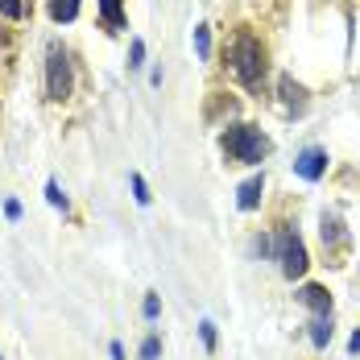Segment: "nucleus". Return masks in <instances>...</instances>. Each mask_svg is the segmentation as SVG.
Listing matches in <instances>:
<instances>
[{"mask_svg": "<svg viewBox=\"0 0 360 360\" xmlns=\"http://www.w3.org/2000/svg\"><path fill=\"white\" fill-rule=\"evenodd\" d=\"M219 149L228 153V162H240V166H261L269 158V137L257 129V124H228L219 133Z\"/></svg>", "mask_w": 360, "mask_h": 360, "instance_id": "f257e3e1", "label": "nucleus"}, {"mask_svg": "<svg viewBox=\"0 0 360 360\" xmlns=\"http://www.w3.org/2000/svg\"><path fill=\"white\" fill-rule=\"evenodd\" d=\"M228 63H232V75L249 87V91H261V83H265V46L257 41V37L245 30V34H236V41L228 46Z\"/></svg>", "mask_w": 360, "mask_h": 360, "instance_id": "f03ea898", "label": "nucleus"}, {"mask_svg": "<svg viewBox=\"0 0 360 360\" xmlns=\"http://www.w3.org/2000/svg\"><path fill=\"white\" fill-rule=\"evenodd\" d=\"M278 265H282V278H290V282L307 278L311 257H307V245H302V236L294 228H282L278 232Z\"/></svg>", "mask_w": 360, "mask_h": 360, "instance_id": "7ed1b4c3", "label": "nucleus"}, {"mask_svg": "<svg viewBox=\"0 0 360 360\" xmlns=\"http://www.w3.org/2000/svg\"><path fill=\"white\" fill-rule=\"evenodd\" d=\"M46 96L50 100L71 96V54L58 41H50V50H46Z\"/></svg>", "mask_w": 360, "mask_h": 360, "instance_id": "20e7f679", "label": "nucleus"}, {"mask_svg": "<svg viewBox=\"0 0 360 360\" xmlns=\"http://www.w3.org/2000/svg\"><path fill=\"white\" fill-rule=\"evenodd\" d=\"M294 174L307 182H319L327 174V149H319V145H311V149H302L298 158H294Z\"/></svg>", "mask_w": 360, "mask_h": 360, "instance_id": "39448f33", "label": "nucleus"}, {"mask_svg": "<svg viewBox=\"0 0 360 360\" xmlns=\"http://www.w3.org/2000/svg\"><path fill=\"white\" fill-rule=\"evenodd\" d=\"M323 228V249L327 252H340V249H348V228H344V219L335 216V212H323V219H319Z\"/></svg>", "mask_w": 360, "mask_h": 360, "instance_id": "423d86ee", "label": "nucleus"}, {"mask_svg": "<svg viewBox=\"0 0 360 360\" xmlns=\"http://www.w3.org/2000/svg\"><path fill=\"white\" fill-rule=\"evenodd\" d=\"M278 91H282L286 112H294V116H302V112H307V87H302V83H294L290 75H282V79H278Z\"/></svg>", "mask_w": 360, "mask_h": 360, "instance_id": "0eeeda50", "label": "nucleus"}, {"mask_svg": "<svg viewBox=\"0 0 360 360\" xmlns=\"http://www.w3.org/2000/svg\"><path fill=\"white\" fill-rule=\"evenodd\" d=\"M261 195H265V179L261 174H252L240 191H236V207L240 212H252V207H261Z\"/></svg>", "mask_w": 360, "mask_h": 360, "instance_id": "6e6552de", "label": "nucleus"}, {"mask_svg": "<svg viewBox=\"0 0 360 360\" xmlns=\"http://www.w3.org/2000/svg\"><path fill=\"white\" fill-rule=\"evenodd\" d=\"M298 302L311 307L315 315H331V294H327L323 286H302L298 290Z\"/></svg>", "mask_w": 360, "mask_h": 360, "instance_id": "1a4fd4ad", "label": "nucleus"}, {"mask_svg": "<svg viewBox=\"0 0 360 360\" xmlns=\"http://www.w3.org/2000/svg\"><path fill=\"white\" fill-rule=\"evenodd\" d=\"M100 17H104V25H108L112 34L129 30V21H124V4H120V0H100Z\"/></svg>", "mask_w": 360, "mask_h": 360, "instance_id": "9d476101", "label": "nucleus"}, {"mask_svg": "<svg viewBox=\"0 0 360 360\" xmlns=\"http://www.w3.org/2000/svg\"><path fill=\"white\" fill-rule=\"evenodd\" d=\"M311 344H315L319 352L331 344V315H315V319H311Z\"/></svg>", "mask_w": 360, "mask_h": 360, "instance_id": "9b49d317", "label": "nucleus"}, {"mask_svg": "<svg viewBox=\"0 0 360 360\" xmlns=\"http://www.w3.org/2000/svg\"><path fill=\"white\" fill-rule=\"evenodd\" d=\"M50 17L58 21V25H67L79 17V0H50Z\"/></svg>", "mask_w": 360, "mask_h": 360, "instance_id": "f8f14e48", "label": "nucleus"}, {"mask_svg": "<svg viewBox=\"0 0 360 360\" xmlns=\"http://www.w3.org/2000/svg\"><path fill=\"white\" fill-rule=\"evenodd\" d=\"M195 54L199 58H212V30L207 25H195Z\"/></svg>", "mask_w": 360, "mask_h": 360, "instance_id": "ddd939ff", "label": "nucleus"}, {"mask_svg": "<svg viewBox=\"0 0 360 360\" xmlns=\"http://www.w3.org/2000/svg\"><path fill=\"white\" fill-rule=\"evenodd\" d=\"M145 67V41L137 37L133 46H129V71H141Z\"/></svg>", "mask_w": 360, "mask_h": 360, "instance_id": "4468645a", "label": "nucleus"}, {"mask_svg": "<svg viewBox=\"0 0 360 360\" xmlns=\"http://www.w3.org/2000/svg\"><path fill=\"white\" fill-rule=\"evenodd\" d=\"M0 13H4L8 21H21V17H25V0H0Z\"/></svg>", "mask_w": 360, "mask_h": 360, "instance_id": "2eb2a0df", "label": "nucleus"}, {"mask_svg": "<svg viewBox=\"0 0 360 360\" xmlns=\"http://www.w3.org/2000/svg\"><path fill=\"white\" fill-rule=\"evenodd\" d=\"M46 199H50V207H63V212H67V195H63V186L54 179L46 182Z\"/></svg>", "mask_w": 360, "mask_h": 360, "instance_id": "dca6fc26", "label": "nucleus"}, {"mask_svg": "<svg viewBox=\"0 0 360 360\" xmlns=\"http://www.w3.org/2000/svg\"><path fill=\"white\" fill-rule=\"evenodd\" d=\"M199 340H203V348H207V352H216V323H212V319H203V323H199Z\"/></svg>", "mask_w": 360, "mask_h": 360, "instance_id": "f3484780", "label": "nucleus"}, {"mask_svg": "<svg viewBox=\"0 0 360 360\" xmlns=\"http://www.w3.org/2000/svg\"><path fill=\"white\" fill-rule=\"evenodd\" d=\"M133 199H137V203H141V207H149V199H153V195H149V186H145V179L141 174H133Z\"/></svg>", "mask_w": 360, "mask_h": 360, "instance_id": "a211bd4d", "label": "nucleus"}, {"mask_svg": "<svg viewBox=\"0 0 360 360\" xmlns=\"http://www.w3.org/2000/svg\"><path fill=\"white\" fill-rule=\"evenodd\" d=\"M162 356V340L158 335H145V344H141V360H158Z\"/></svg>", "mask_w": 360, "mask_h": 360, "instance_id": "6ab92c4d", "label": "nucleus"}, {"mask_svg": "<svg viewBox=\"0 0 360 360\" xmlns=\"http://www.w3.org/2000/svg\"><path fill=\"white\" fill-rule=\"evenodd\" d=\"M141 311H145V319H149V323H153V319H158V315H162V298H158V294H145Z\"/></svg>", "mask_w": 360, "mask_h": 360, "instance_id": "aec40b11", "label": "nucleus"}, {"mask_svg": "<svg viewBox=\"0 0 360 360\" xmlns=\"http://www.w3.org/2000/svg\"><path fill=\"white\" fill-rule=\"evenodd\" d=\"M4 216H8V219H21V203H17V199H8V203H4Z\"/></svg>", "mask_w": 360, "mask_h": 360, "instance_id": "412c9836", "label": "nucleus"}, {"mask_svg": "<svg viewBox=\"0 0 360 360\" xmlns=\"http://www.w3.org/2000/svg\"><path fill=\"white\" fill-rule=\"evenodd\" d=\"M108 352H112V360H124V348H120L116 340H112V348H108Z\"/></svg>", "mask_w": 360, "mask_h": 360, "instance_id": "4be33fe9", "label": "nucleus"}, {"mask_svg": "<svg viewBox=\"0 0 360 360\" xmlns=\"http://www.w3.org/2000/svg\"><path fill=\"white\" fill-rule=\"evenodd\" d=\"M348 352H360V331H352V340H348Z\"/></svg>", "mask_w": 360, "mask_h": 360, "instance_id": "5701e85b", "label": "nucleus"}, {"mask_svg": "<svg viewBox=\"0 0 360 360\" xmlns=\"http://www.w3.org/2000/svg\"><path fill=\"white\" fill-rule=\"evenodd\" d=\"M0 360H4V356H0Z\"/></svg>", "mask_w": 360, "mask_h": 360, "instance_id": "b1692460", "label": "nucleus"}]
</instances>
